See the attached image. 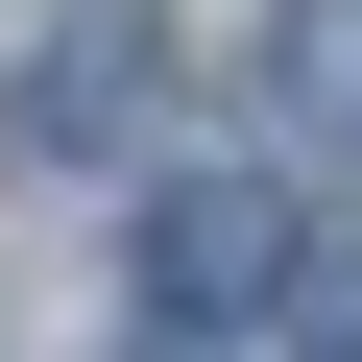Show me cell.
Wrapping results in <instances>:
<instances>
[{"label": "cell", "instance_id": "obj_2", "mask_svg": "<svg viewBox=\"0 0 362 362\" xmlns=\"http://www.w3.org/2000/svg\"><path fill=\"white\" fill-rule=\"evenodd\" d=\"M145 121H169V25H73V49L25 73V145H49V169H97V145H145Z\"/></svg>", "mask_w": 362, "mask_h": 362}, {"label": "cell", "instance_id": "obj_3", "mask_svg": "<svg viewBox=\"0 0 362 362\" xmlns=\"http://www.w3.org/2000/svg\"><path fill=\"white\" fill-rule=\"evenodd\" d=\"M266 121L314 169H362V0H290V25H266Z\"/></svg>", "mask_w": 362, "mask_h": 362}, {"label": "cell", "instance_id": "obj_1", "mask_svg": "<svg viewBox=\"0 0 362 362\" xmlns=\"http://www.w3.org/2000/svg\"><path fill=\"white\" fill-rule=\"evenodd\" d=\"M266 266H290V194L266 169H169L145 194V314L194 338V314H266Z\"/></svg>", "mask_w": 362, "mask_h": 362}, {"label": "cell", "instance_id": "obj_4", "mask_svg": "<svg viewBox=\"0 0 362 362\" xmlns=\"http://www.w3.org/2000/svg\"><path fill=\"white\" fill-rule=\"evenodd\" d=\"M266 314H290V362H362V218H290Z\"/></svg>", "mask_w": 362, "mask_h": 362}]
</instances>
